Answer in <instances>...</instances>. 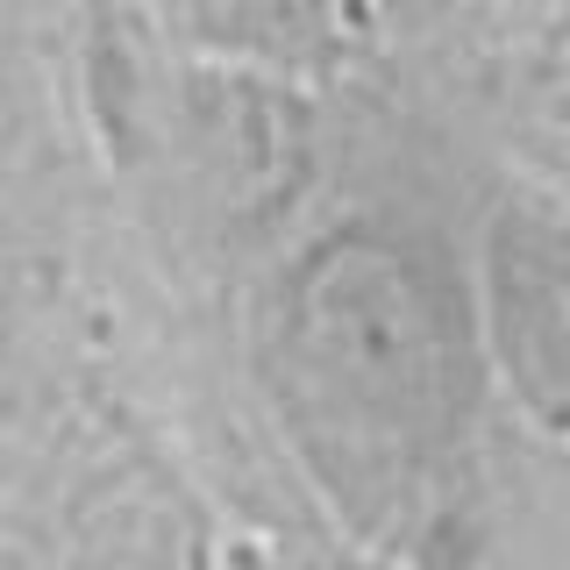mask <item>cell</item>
Here are the masks:
<instances>
[{
    "label": "cell",
    "instance_id": "6da1fadb",
    "mask_svg": "<svg viewBox=\"0 0 570 570\" xmlns=\"http://www.w3.org/2000/svg\"><path fill=\"white\" fill-rule=\"evenodd\" d=\"M478 150L350 86V150L236 293L222 371L307 507L400 570H485L513 421L471 285Z\"/></svg>",
    "mask_w": 570,
    "mask_h": 570
},
{
    "label": "cell",
    "instance_id": "7a4b0ae2",
    "mask_svg": "<svg viewBox=\"0 0 570 570\" xmlns=\"http://www.w3.org/2000/svg\"><path fill=\"white\" fill-rule=\"evenodd\" d=\"M115 243L171 350L228 307L343 171L350 86L171 43L136 0H50Z\"/></svg>",
    "mask_w": 570,
    "mask_h": 570
},
{
    "label": "cell",
    "instance_id": "3957f363",
    "mask_svg": "<svg viewBox=\"0 0 570 570\" xmlns=\"http://www.w3.org/2000/svg\"><path fill=\"white\" fill-rule=\"evenodd\" d=\"M157 343L71 107L58 14L0 22V428Z\"/></svg>",
    "mask_w": 570,
    "mask_h": 570
},
{
    "label": "cell",
    "instance_id": "277c9868",
    "mask_svg": "<svg viewBox=\"0 0 570 570\" xmlns=\"http://www.w3.org/2000/svg\"><path fill=\"white\" fill-rule=\"evenodd\" d=\"M471 285L513 435L570 456V200L478 157Z\"/></svg>",
    "mask_w": 570,
    "mask_h": 570
},
{
    "label": "cell",
    "instance_id": "5b68a950",
    "mask_svg": "<svg viewBox=\"0 0 570 570\" xmlns=\"http://www.w3.org/2000/svg\"><path fill=\"white\" fill-rule=\"evenodd\" d=\"M406 100L570 200V0H478Z\"/></svg>",
    "mask_w": 570,
    "mask_h": 570
},
{
    "label": "cell",
    "instance_id": "8992f818",
    "mask_svg": "<svg viewBox=\"0 0 570 570\" xmlns=\"http://www.w3.org/2000/svg\"><path fill=\"white\" fill-rule=\"evenodd\" d=\"M478 0H321V43L335 86L414 94L435 58L456 43Z\"/></svg>",
    "mask_w": 570,
    "mask_h": 570
},
{
    "label": "cell",
    "instance_id": "52a82bcc",
    "mask_svg": "<svg viewBox=\"0 0 570 570\" xmlns=\"http://www.w3.org/2000/svg\"><path fill=\"white\" fill-rule=\"evenodd\" d=\"M8 14H14V0H0V22H8Z\"/></svg>",
    "mask_w": 570,
    "mask_h": 570
}]
</instances>
